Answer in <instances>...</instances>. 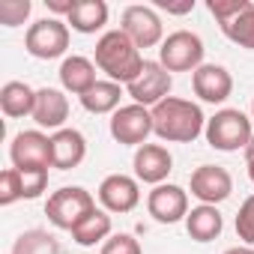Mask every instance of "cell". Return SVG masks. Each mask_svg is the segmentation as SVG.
I'll return each instance as SVG.
<instances>
[{
  "label": "cell",
  "mask_w": 254,
  "mask_h": 254,
  "mask_svg": "<svg viewBox=\"0 0 254 254\" xmlns=\"http://www.w3.org/2000/svg\"><path fill=\"white\" fill-rule=\"evenodd\" d=\"M206 132V117L191 99L168 96L153 108V135L168 144H191Z\"/></svg>",
  "instance_id": "1"
},
{
  "label": "cell",
  "mask_w": 254,
  "mask_h": 254,
  "mask_svg": "<svg viewBox=\"0 0 254 254\" xmlns=\"http://www.w3.org/2000/svg\"><path fill=\"white\" fill-rule=\"evenodd\" d=\"M144 63L147 60L141 57V48L123 30H108V33L99 36V42H96V66L108 75V81L129 87L144 72Z\"/></svg>",
  "instance_id": "2"
},
{
  "label": "cell",
  "mask_w": 254,
  "mask_h": 254,
  "mask_svg": "<svg viewBox=\"0 0 254 254\" xmlns=\"http://www.w3.org/2000/svg\"><path fill=\"white\" fill-rule=\"evenodd\" d=\"M206 144L212 150H221V153H236V150H245L254 129H251V120L239 111V108H221L215 111V117L206 120Z\"/></svg>",
  "instance_id": "3"
},
{
  "label": "cell",
  "mask_w": 254,
  "mask_h": 254,
  "mask_svg": "<svg viewBox=\"0 0 254 254\" xmlns=\"http://www.w3.org/2000/svg\"><path fill=\"white\" fill-rule=\"evenodd\" d=\"M206 9L215 15L221 33L233 45L254 51V3L251 0H206Z\"/></svg>",
  "instance_id": "4"
},
{
  "label": "cell",
  "mask_w": 254,
  "mask_h": 254,
  "mask_svg": "<svg viewBox=\"0 0 254 254\" xmlns=\"http://www.w3.org/2000/svg\"><path fill=\"white\" fill-rule=\"evenodd\" d=\"M93 209H96V200H93V194H90L87 189H81V186H63V189H57V191L48 197V203H45L48 221H51L54 227H60V230H69V233H72Z\"/></svg>",
  "instance_id": "5"
},
{
  "label": "cell",
  "mask_w": 254,
  "mask_h": 254,
  "mask_svg": "<svg viewBox=\"0 0 254 254\" xmlns=\"http://www.w3.org/2000/svg\"><path fill=\"white\" fill-rule=\"evenodd\" d=\"M203 39L191 30H174L159 45V63L168 72H197L203 66Z\"/></svg>",
  "instance_id": "6"
},
{
  "label": "cell",
  "mask_w": 254,
  "mask_h": 254,
  "mask_svg": "<svg viewBox=\"0 0 254 254\" xmlns=\"http://www.w3.org/2000/svg\"><path fill=\"white\" fill-rule=\"evenodd\" d=\"M24 48L36 60H54L63 57L69 48V24L60 18H39L24 33Z\"/></svg>",
  "instance_id": "7"
},
{
  "label": "cell",
  "mask_w": 254,
  "mask_h": 254,
  "mask_svg": "<svg viewBox=\"0 0 254 254\" xmlns=\"http://www.w3.org/2000/svg\"><path fill=\"white\" fill-rule=\"evenodd\" d=\"M153 135V111L144 105H123L111 114V138L123 147H144Z\"/></svg>",
  "instance_id": "8"
},
{
  "label": "cell",
  "mask_w": 254,
  "mask_h": 254,
  "mask_svg": "<svg viewBox=\"0 0 254 254\" xmlns=\"http://www.w3.org/2000/svg\"><path fill=\"white\" fill-rule=\"evenodd\" d=\"M9 159L12 168L18 171H48L51 165V138L42 129L18 132L9 144Z\"/></svg>",
  "instance_id": "9"
},
{
  "label": "cell",
  "mask_w": 254,
  "mask_h": 254,
  "mask_svg": "<svg viewBox=\"0 0 254 254\" xmlns=\"http://www.w3.org/2000/svg\"><path fill=\"white\" fill-rule=\"evenodd\" d=\"M120 30L129 36L138 48H156V45L165 42V24H162L159 12L153 6H144V3H135V6L123 9Z\"/></svg>",
  "instance_id": "10"
},
{
  "label": "cell",
  "mask_w": 254,
  "mask_h": 254,
  "mask_svg": "<svg viewBox=\"0 0 254 254\" xmlns=\"http://www.w3.org/2000/svg\"><path fill=\"white\" fill-rule=\"evenodd\" d=\"M171 87H174V78H171V72L159 63V60H147L144 63V72L126 87L129 90V96H132V102L135 105H144V108H156L159 102H165L168 96H171Z\"/></svg>",
  "instance_id": "11"
},
{
  "label": "cell",
  "mask_w": 254,
  "mask_h": 254,
  "mask_svg": "<svg viewBox=\"0 0 254 254\" xmlns=\"http://www.w3.org/2000/svg\"><path fill=\"white\" fill-rule=\"evenodd\" d=\"M147 209L162 224L186 221V215H189V191L183 186H174V183L153 186V191L147 194Z\"/></svg>",
  "instance_id": "12"
},
{
  "label": "cell",
  "mask_w": 254,
  "mask_h": 254,
  "mask_svg": "<svg viewBox=\"0 0 254 254\" xmlns=\"http://www.w3.org/2000/svg\"><path fill=\"white\" fill-rule=\"evenodd\" d=\"M99 203L108 212H132L141 203V186L129 174H111L99 186Z\"/></svg>",
  "instance_id": "13"
},
{
  "label": "cell",
  "mask_w": 254,
  "mask_h": 254,
  "mask_svg": "<svg viewBox=\"0 0 254 254\" xmlns=\"http://www.w3.org/2000/svg\"><path fill=\"white\" fill-rule=\"evenodd\" d=\"M233 191V177L227 174V168H218V165H200L194 168L191 174V194L200 200V203H221L227 200Z\"/></svg>",
  "instance_id": "14"
},
{
  "label": "cell",
  "mask_w": 254,
  "mask_h": 254,
  "mask_svg": "<svg viewBox=\"0 0 254 254\" xmlns=\"http://www.w3.org/2000/svg\"><path fill=\"white\" fill-rule=\"evenodd\" d=\"M191 87H194V96L200 102H209V105H221L230 99L233 93V78L224 66L218 63H203L194 75H191Z\"/></svg>",
  "instance_id": "15"
},
{
  "label": "cell",
  "mask_w": 254,
  "mask_h": 254,
  "mask_svg": "<svg viewBox=\"0 0 254 254\" xmlns=\"http://www.w3.org/2000/svg\"><path fill=\"white\" fill-rule=\"evenodd\" d=\"M132 165H135V180L138 183L162 186L168 180V174L174 171V156L162 144H144V147L135 150V162Z\"/></svg>",
  "instance_id": "16"
},
{
  "label": "cell",
  "mask_w": 254,
  "mask_h": 254,
  "mask_svg": "<svg viewBox=\"0 0 254 254\" xmlns=\"http://www.w3.org/2000/svg\"><path fill=\"white\" fill-rule=\"evenodd\" d=\"M33 120L39 129H66V120H69V99L63 90L57 87H42L36 90V108H33Z\"/></svg>",
  "instance_id": "17"
},
{
  "label": "cell",
  "mask_w": 254,
  "mask_h": 254,
  "mask_svg": "<svg viewBox=\"0 0 254 254\" xmlns=\"http://www.w3.org/2000/svg\"><path fill=\"white\" fill-rule=\"evenodd\" d=\"M87 159V138L78 129H60L51 135V165L57 171H72Z\"/></svg>",
  "instance_id": "18"
},
{
  "label": "cell",
  "mask_w": 254,
  "mask_h": 254,
  "mask_svg": "<svg viewBox=\"0 0 254 254\" xmlns=\"http://www.w3.org/2000/svg\"><path fill=\"white\" fill-rule=\"evenodd\" d=\"M60 84H63L66 93H75V96L81 99L87 90H93V87L99 84V78H96V63L87 60V57H81V54L66 57V60L60 63Z\"/></svg>",
  "instance_id": "19"
},
{
  "label": "cell",
  "mask_w": 254,
  "mask_h": 254,
  "mask_svg": "<svg viewBox=\"0 0 254 254\" xmlns=\"http://www.w3.org/2000/svg\"><path fill=\"white\" fill-rule=\"evenodd\" d=\"M186 230L194 242H212L221 236L224 230V218L218 212V206H209V203H200L194 209H189L186 215Z\"/></svg>",
  "instance_id": "20"
},
{
  "label": "cell",
  "mask_w": 254,
  "mask_h": 254,
  "mask_svg": "<svg viewBox=\"0 0 254 254\" xmlns=\"http://www.w3.org/2000/svg\"><path fill=\"white\" fill-rule=\"evenodd\" d=\"M66 24H72V30L84 36L99 33L108 24V3L105 0H75L72 12L66 15Z\"/></svg>",
  "instance_id": "21"
},
{
  "label": "cell",
  "mask_w": 254,
  "mask_h": 254,
  "mask_svg": "<svg viewBox=\"0 0 254 254\" xmlns=\"http://www.w3.org/2000/svg\"><path fill=\"white\" fill-rule=\"evenodd\" d=\"M36 108V90L24 81H6L0 87V111L6 117L18 120V117H33Z\"/></svg>",
  "instance_id": "22"
},
{
  "label": "cell",
  "mask_w": 254,
  "mask_h": 254,
  "mask_svg": "<svg viewBox=\"0 0 254 254\" xmlns=\"http://www.w3.org/2000/svg\"><path fill=\"white\" fill-rule=\"evenodd\" d=\"M120 99H123V84L99 81L93 90H87V93L81 96V105H84V111H90V114H114V111L123 108Z\"/></svg>",
  "instance_id": "23"
},
{
  "label": "cell",
  "mask_w": 254,
  "mask_h": 254,
  "mask_svg": "<svg viewBox=\"0 0 254 254\" xmlns=\"http://www.w3.org/2000/svg\"><path fill=\"white\" fill-rule=\"evenodd\" d=\"M111 230H114V224H111L108 209H99V206H96V209L72 230V239H75L78 245L90 248V245H96V242H108V239H111Z\"/></svg>",
  "instance_id": "24"
},
{
  "label": "cell",
  "mask_w": 254,
  "mask_h": 254,
  "mask_svg": "<svg viewBox=\"0 0 254 254\" xmlns=\"http://www.w3.org/2000/svg\"><path fill=\"white\" fill-rule=\"evenodd\" d=\"M12 254H63V248L48 230L33 227V230H24L12 242Z\"/></svg>",
  "instance_id": "25"
},
{
  "label": "cell",
  "mask_w": 254,
  "mask_h": 254,
  "mask_svg": "<svg viewBox=\"0 0 254 254\" xmlns=\"http://www.w3.org/2000/svg\"><path fill=\"white\" fill-rule=\"evenodd\" d=\"M15 200H24V183L18 168H6L0 174V206H12Z\"/></svg>",
  "instance_id": "26"
},
{
  "label": "cell",
  "mask_w": 254,
  "mask_h": 254,
  "mask_svg": "<svg viewBox=\"0 0 254 254\" xmlns=\"http://www.w3.org/2000/svg\"><path fill=\"white\" fill-rule=\"evenodd\" d=\"M33 3L30 0H0V24L3 27H18L27 21Z\"/></svg>",
  "instance_id": "27"
},
{
  "label": "cell",
  "mask_w": 254,
  "mask_h": 254,
  "mask_svg": "<svg viewBox=\"0 0 254 254\" xmlns=\"http://www.w3.org/2000/svg\"><path fill=\"white\" fill-rule=\"evenodd\" d=\"M236 236L254 248V194L242 200L239 212H236Z\"/></svg>",
  "instance_id": "28"
},
{
  "label": "cell",
  "mask_w": 254,
  "mask_h": 254,
  "mask_svg": "<svg viewBox=\"0 0 254 254\" xmlns=\"http://www.w3.org/2000/svg\"><path fill=\"white\" fill-rule=\"evenodd\" d=\"M102 254H144V248L132 233H114L108 242H102Z\"/></svg>",
  "instance_id": "29"
},
{
  "label": "cell",
  "mask_w": 254,
  "mask_h": 254,
  "mask_svg": "<svg viewBox=\"0 0 254 254\" xmlns=\"http://www.w3.org/2000/svg\"><path fill=\"white\" fill-rule=\"evenodd\" d=\"M21 183H24V200H33L48 189V171H21Z\"/></svg>",
  "instance_id": "30"
},
{
  "label": "cell",
  "mask_w": 254,
  "mask_h": 254,
  "mask_svg": "<svg viewBox=\"0 0 254 254\" xmlns=\"http://www.w3.org/2000/svg\"><path fill=\"white\" fill-rule=\"evenodd\" d=\"M45 6L51 12H57V15H69L72 6H75V0H45Z\"/></svg>",
  "instance_id": "31"
},
{
  "label": "cell",
  "mask_w": 254,
  "mask_h": 254,
  "mask_svg": "<svg viewBox=\"0 0 254 254\" xmlns=\"http://www.w3.org/2000/svg\"><path fill=\"white\" fill-rule=\"evenodd\" d=\"M224 254H254V248H251V245H233V248H227Z\"/></svg>",
  "instance_id": "32"
},
{
  "label": "cell",
  "mask_w": 254,
  "mask_h": 254,
  "mask_svg": "<svg viewBox=\"0 0 254 254\" xmlns=\"http://www.w3.org/2000/svg\"><path fill=\"white\" fill-rule=\"evenodd\" d=\"M242 153H245V162H254V135H251V141H248V147Z\"/></svg>",
  "instance_id": "33"
},
{
  "label": "cell",
  "mask_w": 254,
  "mask_h": 254,
  "mask_svg": "<svg viewBox=\"0 0 254 254\" xmlns=\"http://www.w3.org/2000/svg\"><path fill=\"white\" fill-rule=\"evenodd\" d=\"M248 165V177H251V183H254V162H245Z\"/></svg>",
  "instance_id": "34"
},
{
  "label": "cell",
  "mask_w": 254,
  "mask_h": 254,
  "mask_svg": "<svg viewBox=\"0 0 254 254\" xmlns=\"http://www.w3.org/2000/svg\"><path fill=\"white\" fill-rule=\"evenodd\" d=\"M251 117H254V102H251Z\"/></svg>",
  "instance_id": "35"
}]
</instances>
